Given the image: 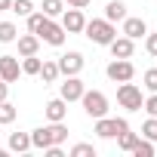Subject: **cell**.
Masks as SVG:
<instances>
[{"mask_svg": "<svg viewBox=\"0 0 157 157\" xmlns=\"http://www.w3.org/2000/svg\"><path fill=\"white\" fill-rule=\"evenodd\" d=\"M68 139V126L59 120V123H49V126H40V129H34L31 132V148H40V151H46L49 145H62Z\"/></svg>", "mask_w": 157, "mask_h": 157, "instance_id": "1", "label": "cell"}, {"mask_svg": "<svg viewBox=\"0 0 157 157\" xmlns=\"http://www.w3.org/2000/svg\"><path fill=\"white\" fill-rule=\"evenodd\" d=\"M83 31H86V37H90L93 43H99V46H108V43L117 37V28H114V22H108V19H93V22L83 25Z\"/></svg>", "mask_w": 157, "mask_h": 157, "instance_id": "2", "label": "cell"}, {"mask_svg": "<svg viewBox=\"0 0 157 157\" xmlns=\"http://www.w3.org/2000/svg\"><path fill=\"white\" fill-rule=\"evenodd\" d=\"M80 102H83V111L90 117H105L108 114V96L99 93V90H83Z\"/></svg>", "mask_w": 157, "mask_h": 157, "instance_id": "3", "label": "cell"}, {"mask_svg": "<svg viewBox=\"0 0 157 157\" xmlns=\"http://www.w3.org/2000/svg\"><path fill=\"white\" fill-rule=\"evenodd\" d=\"M117 102H120V108H126V111H139L145 99H142V90H139L136 83L123 80V83L117 86Z\"/></svg>", "mask_w": 157, "mask_h": 157, "instance_id": "4", "label": "cell"}, {"mask_svg": "<svg viewBox=\"0 0 157 157\" xmlns=\"http://www.w3.org/2000/svg\"><path fill=\"white\" fill-rule=\"evenodd\" d=\"M123 129H129V123L123 120V117H96V132H99V139H117Z\"/></svg>", "mask_w": 157, "mask_h": 157, "instance_id": "5", "label": "cell"}, {"mask_svg": "<svg viewBox=\"0 0 157 157\" xmlns=\"http://www.w3.org/2000/svg\"><path fill=\"white\" fill-rule=\"evenodd\" d=\"M105 74L111 77V80L123 83V80H132V77H136V68H132V62H129V59H114V62L105 68Z\"/></svg>", "mask_w": 157, "mask_h": 157, "instance_id": "6", "label": "cell"}, {"mask_svg": "<svg viewBox=\"0 0 157 157\" xmlns=\"http://www.w3.org/2000/svg\"><path fill=\"white\" fill-rule=\"evenodd\" d=\"M37 37H40L43 43H49V46H62V43H65V28H62V25H56L52 19H46V22L40 25Z\"/></svg>", "mask_w": 157, "mask_h": 157, "instance_id": "7", "label": "cell"}, {"mask_svg": "<svg viewBox=\"0 0 157 157\" xmlns=\"http://www.w3.org/2000/svg\"><path fill=\"white\" fill-rule=\"evenodd\" d=\"M83 25H86V19H83V10H74V6H68V13L62 16V28H65V34H80V31H83Z\"/></svg>", "mask_w": 157, "mask_h": 157, "instance_id": "8", "label": "cell"}, {"mask_svg": "<svg viewBox=\"0 0 157 157\" xmlns=\"http://www.w3.org/2000/svg\"><path fill=\"white\" fill-rule=\"evenodd\" d=\"M80 71H83V56L80 52H65L59 59V74L71 77V74H80Z\"/></svg>", "mask_w": 157, "mask_h": 157, "instance_id": "9", "label": "cell"}, {"mask_svg": "<svg viewBox=\"0 0 157 157\" xmlns=\"http://www.w3.org/2000/svg\"><path fill=\"white\" fill-rule=\"evenodd\" d=\"M19 74H22V65H19L16 56H0V77H3L6 83L19 80Z\"/></svg>", "mask_w": 157, "mask_h": 157, "instance_id": "10", "label": "cell"}, {"mask_svg": "<svg viewBox=\"0 0 157 157\" xmlns=\"http://www.w3.org/2000/svg\"><path fill=\"white\" fill-rule=\"evenodd\" d=\"M83 90H86V86H83V80H80L77 74H71L68 80L62 83V99H65V102H77V99L83 96Z\"/></svg>", "mask_w": 157, "mask_h": 157, "instance_id": "11", "label": "cell"}, {"mask_svg": "<svg viewBox=\"0 0 157 157\" xmlns=\"http://www.w3.org/2000/svg\"><path fill=\"white\" fill-rule=\"evenodd\" d=\"M108 46H111V56H114V59H129V56H132V49H136L132 37H126V34H123V37H114Z\"/></svg>", "mask_w": 157, "mask_h": 157, "instance_id": "12", "label": "cell"}, {"mask_svg": "<svg viewBox=\"0 0 157 157\" xmlns=\"http://www.w3.org/2000/svg\"><path fill=\"white\" fill-rule=\"evenodd\" d=\"M46 117H49V123H59V120H65V114H68V102L59 96V99H52V102H46Z\"/></svg>", "mask_w": 157, "mask_h": 157, "instance_id": "13", "label": "cell"}, {"mask_svg": "<svg viewBox=\"0 0 157 157\" xmlns=\"http://www.w3.org/2000/svg\"><path fill=\"white\" fill-rule=\"evenodd\" d=\"M123 34H126V37H132V40L145 37V34H148L145 19H123Z\"/></svg>", "mask_w": 157, "mask_h": 157, "instance_id": "14", "label": "cell"}, {"mask_svg": "<svg viewBox=\"0 0 157 157\" xmlns=\"http://www.w3.org/2000/svg\"><path fill=\"white\" fill-rule=\"evenodd\" d=\"M37 49H40V37L37 34H25V37H19V56L25 59V56H37Z\"/></svg>", "mask_w": 157, "mask_h": 157, "instance_id": "15", "label": "cell"}, {"mask_svg": "<svg viewBox=\"0 0 157 157\" xmlns=\"http://www.w3.org/2000/svg\"><path fill=\"white\" fill-rule=\"evenodd\" d=\"M105 19H108V22H123V19H126V3H123V0H108Z\"/></svg>", "mask_w": 157, "mask_h": 157, "instance_id": "16", "label": "cell"}, {"mask_svg": "<svg viewBox=\"0 0 157 157\" xmlns=\"http://www.w3.org/2000/svg\"><path fill=\"white\" fill-rule=\"evenodd\" d=\"M28 148H31V136H28V132H13V136H10V151H19V154H22V151H28Z\"/></svg>", "mask_w": 157, "mask_h": 157, "instance_id": "17", "label": "cell"}, {"mask_svg": "<svg viewBox=\"0 0 157 157\" xmlns=\"http://www.w3.org/2000/svg\"><path fill=\"white\" fill-rule=\"evenodd\" d=\"M40 77H43V83H56L59 80V62H43L40 65Z\"/></svg>", "mask_w": 157, "mask_h": 157, "instance_id": "18", "label": "cell"}, {"mask_svg": "<svg viewBox=\"0 0 157 157\" xmlns=\"http://www.w3.org/2000/svg\"><path fill=\"white\" fill-rule=\"evenodd\" d=\"M132 154H136V157H154V142H151V139H145V142L139 139V142L132 145Z\"/></svg>", "mask_w": 157, "mask_h": 157, "instance_id": "19", "label": "cell"}, {"mask_svg": "<svg viewBox=\"0 0 157 157\" xmlns=\"http://www.w3.org/2000/svg\"><path fill=\"white\" fill-rule=\"evenodd\" d=\"M62 13H65V3H62V0H43V16L56 19V16H62Z\"/></svg>", "mask_w": 157, "mask_h": 157, "instance_id": "20", "label": "cell"}, {"mask_svg": "<svg viewBox=\"0 0 157 157\" xmlns=\"http://www.w3.org/2000/svg\"><path fill=\"white\" fill-rule=\"evenodd\" d=\"M16 34H19V31H16L13 22H0V43H13Z\"/></svg>", "mask_w": 157, "mask_h": 157, "instance_id": "21", "label": "cell"}, {"mask_svg": "<svg viewBox=\"0 0 157 157\" xmlns=\"http://www.w3.org/2000/svg\"><path fill=\"white\" fill-rule=\"evenodd\" d=\"M16 114H19V111H16V105H10L6 99L0 102V123H13V120H16Z\"/></svg>", "mask_w": 157, "mask_h": 157, "instance_id": "22", "label": "cell"}, {"mask_svg": "<svg viewBox=\"0 0 157 157\" xmlns=\"http://www.w3.org/2000/svg\"><path fill=\"white\" fill-rule=\"evenodd\" d=\"M40 59L37 56H25V62H22V74H40Z\"/></svg>", "mask_w": 157, "mask_h": 157, "instance_id": "23", "label": "cell"}, {"mask_svg": "<svg viewBox=\"0 0 157 157\" xmlns=\"http://www.w3.org/2000/svg\"><path fill=\"white\" fill-rule=\"evenodd\" d=\"M136 142H139V136H136V132H129V129H123V132L117 136V145H120L123 151H132V145H136Z\"/></svg>", "mask_w": 157, "mask_h": 157, "instance_id": "24", "label": "cell"}, {"mask_svg": "<svg viewBox=\"0 0 157 157\" xmlns=\"http://www.w3.org/2000/svg\"><path fill=\"white\" fill-rule=\"evenodd\" d=\"M25 19H28V31H31V34H37V31H40V25H43L49 16H43V13H31V16H25Z\"/></svg>", "mask_w": 157, "mask_h": 157, "instance_id": "25", "label": "cell"}, {"mask_svg": "<svg viewBox=\"0 0 157 157\" xmlns=\"http://www.w3.org/2000/svg\"><path fill=\"white\" fill-rule=\"evenodd\" d=\"M142 136H145V139H151V142H157V117H148V120H145Z\"/></svg>", "mask_w": 157, "mask_h": 157, "instance_id": "26", "label": "cell"}, {"mask_svg": "<svg viewBox=\"0 0 157 157\" xmlns=\"http://www.w3.org/2000/svg\"><path fill=\"white\" fill-rule=\"evenodd\" d=\"M13 13H19V16H31L34 13V6H31V0H13V6H10Z\"/></svg>", "mask_w": 157, "mask_h": 157, "instance_id": "27", "label": "cell"}, {"mask_svg": "<svg viewBox=\"0 0 157 157\" xmlns=\"http://www.w3.org/2000/svg\"><path fill=\"white\" fill-rule=\"evenodd\" d=\"M71 154H74V157H96V148L86 145V142H80V145H74V148H71Z\"/></svg>", "mask_w": 157, "mask_h": 157, "instance_id": "28", "label": "cell"}, {"mask_svg": "<svg viewBox=\"0 0 157 157\" xmlns=\"http://www.w3.org/2000/svg\"><path fill=\"white\" fill-rule=\"evenodd\" d=\"M142 80H145V86H148L151 93H157V68H148Z\"/></svg>", "mask_w": 157, "mask_h": 157, "instance_id": "29", "label": "cell"}, {"mask_svg": "<svg viewBox=\"0 0 157 157\" xmlns=\"http://www.w3.org/2000/svg\"><path fill=\"white\" fill-rule=\"evenodd\" d=\"M142 108H145L151 117H157V93H154L151 99H145V102H142Z\"/></svg>", "mask_w": 157, "mask_h": 157, "instance_id": "30", "label": "cell"}, {"mask_svg": "<svg viewBox=\"0 0 157 157\" xmlns=\"http://www.w3.org/2000/svg\"><path fill=\"white\" fill-rule=\"evenodd\" d=\"M145 49H148L151 56H157V31H154V34H148V40H145Z\"/></svg>", "mask_w": 157, "mask_h": 157, "instance_id": "31", "label": "cell"}, {"mask_svg": "<svg viewBox=\"0 0 157 157\" xmlns=\"http://www.w3.org/2000/svg\"><path fill=\"white\" fill-rule=\"evenodd\" d=\"M62 3H68L74 10H83V6H90V0H62Z\"/></svg>", "mask_w": 157, "mask_h": 157, "instance_id": "32", "label": "cell"}, {"mask_svg": "<svg viewBox=\"0 0 157 157\" xmlns=\"http://www.w3.org/2000/svg\"><path fill=\"white\" fill-rule=\"evenodd\" d=\"M6 93H10V86H6V80H3V77H0V102L6 99Z\"/></svg>", "mask_w": 157, "mask_h": 157, "instance_id": "33", "label": "cell"}, {"mask_svg": "<svg viewBox=\"0 0 157 157\" xmlns=\"http://www.w3.org/2000/svg\"><path fill=\"white\" fill-rule=\"evenodd\" d=\"M13 6V0H0V10H10Z\"/></svg>", "mask_w": 157, "mask_h": 157, "instance_id": "34", "label": "cell"}, {"mask_svg": "<svg viewBox=\"0 0 157 157\" xmlns=\"http://www.w3.org/2000/svg\"><path fill=\"white\" fill-rule=\"evenodd\" d=\"M0 157H6V151H3V148H0Z\"/></svg>", "mask_w": 157, "mask_h": 157, "instance_id": "35", "label": "cell"}]
</instances>
